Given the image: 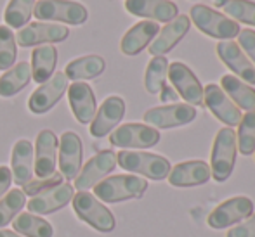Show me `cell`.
<instances>
[{"label":"cell","instance_id":"obj_14","mask_svg":"<svg viewBox=\"0 0 255 237\" xmlns=\"http://www.w3.org/2000/svg\"><path fill=\"white\" fill-rule=\"evenodd\" d=\"M75 196V187L70 184H59L52 185L49 189H44L42 192L35 194L28 201V211L37 215H51L54 211L64 208Z\"/></svg>","mask_w":255,"mask_h":237},{"label":"cell","instance_id":"obj_10","mask_svg":"<svg viewBox=\"0 0 255 237\" xmlns=\"http://www.w3.org/2000/svg\"><path fill=\"white\" fill-rule=\"evenodd\" d=\"M174 90L181 95L189 106H203V87L195 77L191 70L184 63H172L168 64V75Z\"/></svg>","mask_w":255,"mask_h":237},{"label":"cell","instance_id":"obj_2","mask_svg":"<svg viewBox=\"0 0 255 237\" xmlns=\"http://www.w3.org/2000/svg\"><path fill=\"white\" fill-rule=\"evenodd\" d=\"M189 17L202 33L215 40H233L240 33V24L236 21L224 16L222 12H217L212 7L200 5V3L193 5Z\"/></svg>","mask_w":255,"mask_h":237},{"label":"cell","instance_id":"obj_22","mask_svg":"<svg viewBox=\"0 0 255 237\" xmlns=\"http://www.w3.org/2000/svg\"><path fill=\"white\" fill-rule=\"evenodd\" d=\"M212 171L205 161H184L175 164L168 173V184L172 187H195L203 185L210 180Z\"/></svg>","mask_w":255,"mask_h":237},{"label":"cell","instance_id":"obj_6","mask_svg":"<svg viewBox=\"0 0 255 237\" xmlns=\"http://www.w3.org/2000/svg\"><path fill=\"white\" fill-rule=\"evenodd\" d=\"M33 16L40 21H56L68 24H84L89 17L85 5L73 0H40L35 3Z\"/></svg>","mask_w":255,"mask_h":237},{"label":"cell","instance_id":"obj_35","mask_svg":"<svg viewBox=\"0 0 255 237\" xmlns=\"http://www.w3.org/2000/svg\"><path fill=\"white\" fill-rule=\"evenodd\" d=\"M17 47L12 30L5 24H0V71H7L16 64Z\"/></svg>","mask_w":255,"mask_h":237},{"label":"cell","instance_id":"obj_41","mask_svg":"<svg viewBox=\"0 0 255 237\" xmlns=\"http://www.w3.org/2000/svg\"><path fill=\"white\" fill-rule=\"evenodd\" d=\"M179 99V95H177V92L174 90L172 87H168L167 83L161 87V90H160V100L161 102H168V100H177Z\"/></svg>","mask_w":255,"mask_h":237},{"label":"cell","instance_id":"obj_11","mask_svg":"<svg viewBox=\"0 0 255 237\" xmlns=\"http://www.w3.org/2000/svg\"><path fill=\"white\" fill-rule=\"evenodd\" d=\"M68 88V78L64 73H54L47 81L40 85L28 99V107L33 114H44L51 111L61 100Z\"/></svg>","mask_w":255,"mask_h":237},{"label":"cell","instance_id":"obj_31","mask_svg":"<svg viewBox=\"0 0 255 237\" xmlns=\"http://www.w3.org/2000/svg\"><path fill=\"white\" fill-rule=\"evenodd\" d=\"M168 75V61L165 56H156L149 61L144 75V87L149 94H160L161 87L167 81Z\"/></svg>","mask_w":255,"mask_h":237},{"label":"cell","instance_id":"obj_30","mask_svg":"<svg viewBox=\"0 0 255 237\" xmlns=\"http://www.w3.org/2000/svg\"><path fill=\"white\" fill-rule=\"evenodd\" d=\"M14 232L24 237H52L54 229L47 220L33 213H21L14 218Z\"/></svg>","mask_w":255,"mask_h":237},{"label":"cell","instance_id":"obj_1","mask_svg":"<svg viewBox=\"0 0 255 237\" xmlns=\"http://www.w3.org/2000/svg\"><path fill=\"white\" fill-rule=\"evenodd\" d=\"M148 189V182L135 175H113L94 185V196L104 203L139 199Z\"/></svg>","mask_w":255,"mask_h":237},{"label":"cell","instance_id":"obj_17","mask_svg":"<svg viewBox=\"0 0 255 237\" xmlns=\"http://www.w3.org/2000/svg\"><path fill=\"white\" fill-rule=\"evenodd\" d=\"M125 114V100L118 95H110L104 99L99 111H96L94 120L91 121V135L96 139L106 137L122 121Z\"/></svg>","mask_w":255,"mask_h":237},{"label":"cell","instance_id":"obj_4","mask_svg":"<svg viewBox=\"0 0 255 237\" xmlns=\"http://www.w3.org/2000/svg\"><path fill=\"white\" fill-rule=\"evenodd\" d=\"M236 132L229 127H224L217 132L212 147V177L215 182H226L231 177L233 170H235V161H236Z\"/></svg>","mask_w":255,"mask_h":237},{"label":"cell","instance_id":"obj_38","mask_svg":"<svg viewBox=\"0 0 255 237\" xmlns=\"http://www.w3.org/2000/svg\"><path fill=\"white\" fill-rule=\"evenodd\" d=\"M238 45L245 50V56L252 59L255 66V31L254 30H240L238 33Z\"/></svg>","mask_w":255,"mask_h":237},{"label":"cell","instance_id":"obj_39","mask_svg":"<svg viewBox=\"0 0 255 237\" xmlns=\"http://www.w3.org/2000/svg\"><path fill=\"white\" fill-rule=\"evenodd\" d=\"M226 237H255V213L245 224L238 225V227H233Z\"/></svg>","mask_w":255,"mask_h":237},{"label":"cell","instance_id":"obj_15","mask_svg":"<svg viewBox=\"0 0 255 237\" xmlns=\"http://www.w3.org/2000/svg\"><path fill=\"white\" fill-rule=\"evenodd\" d=\"M70 30L63 24H52V23H30L19 30L16 35V40L21 47H33V45L42 44H57L68 38Z\"/></svg>","mask_w":255,"mask_h":237},{"label":"cell","instance_id":"obj_27","mask_svg":"<svg viewBox=\"0 0 255 237\" xmlns=\"http://www.w3.org/2000/svg\"><path fill=\"white\" fill-rule=\"evenodd\" d=\"M221 88L224 94L236 104L238 109L255 111V90L233 75H224L221 78Z\"/></svg>","mask_w":255,"mask_h":237},{"label":"cell","instance_id":"obj_24","mask_svg":"<svg viewBox=\"0 0 255 237\" xmlns=\"http://www.w3.org/2000/svg\"><path fill=\"white\" fill-rule=\"evenodd\" d=\"M10 171L16 185H26L33 180L35 175V154L33 146L26 139H21L14 144L12 158H10Z\"/></svg>","mask_w":255,"mask_h":237},{"label":"cell","instance_id":"obj_33","mask_svg":"<svg viewBox=\"0 0 255 237\" xmlns=\"http://www.w3.org/2000/svg\"><path fill=\"white\" fill-rule=\"evenodd\" d=\"M26 204V194L21 189H12L0 199V229L9 225Z\"/></svg>","mask_w":255,"mask_h":237},{"label":"cell","instance_id":"obj_42","mask_svg":"<svg viewBox=\"0 0 255 237\" xmlns=\"http://www.w3.org/2000/svg\"><path fill=\"white\" fill-rule=\"evenodd\" d=\"M0 237H21L17 232L12 231H5V229H0Z\"/></svg>","mask_w":255,"mask_h":237},{"label":"cell","instance_id":"obj_8","mask_svg":"<svg viewBox=\"0 0 255 237\" xmlns=\"http://www.w3.org/2000/svg\"><path fill=\"white\" fill-rule=\"evenodd\" d=\"M196 118V109L189 104H170V106H158L151 107L144 113L146 125L153 128H161V130H168V128L182 127Z\"/></svg>","mask_w":255,"mask_h":237},{"label":"cell","instance_id":"obj_18","mask_svg":"<svg viewBox=\"0 0 255 237\" xmlns=\"http://www.w3.org/2000/svg\"><path fill=\"white\" fill-rule=\"evenodd\" d=\"M125 9L132 16L153 19L154 23H170L179 16V7L170 0H125Z\"/></svg>","mask_w":255,"mask_h":237},{"label":"cell","instance_id":"obj_3","mask_svg":"<svg viewBox=\"0 0 255 237\" xmlns=\"http://www.w3.org/2000/svg\"><path fill=\"white\" fill-rule=\"evenodd\" d=\"M117 163L124 170L144 175L151 180H163L172 170L170 161L167 158L142 151H120L117 154Z\"/></svg>","mask_w":255,"mask_h":237},{"label":"cell","instance_id":"obj_7","mask_svg":"<svg viewBox=\"0 0 255 237\" xmlns=\"http://www.w3.org/2000/svg\"><path fill=\"white\" fill-rule=\"evenodd\" d=\"M110 142L122 149H148L160 142V132L149 125L125 123L110 134Z\"/></svg>","mask_w":255,"mask_h":237},{"label":"cell","instance_id":"obj_28","mask_svg":"<svg viewBox=\"0 0 255 237\" xmlns=\"http://www.w3.org/2000/svg\"><path fill=\"white\" fill-rule=\"evenodd\" d=\"M104 68H106V63H104L101 56H84L66 64L64 77L75 81L92 80V78H98L103 73Z\"/></svg>","mask_w":255,"mask_h":237},{"label":"cell","instance_id":"obj_37","mask_svg":"<svg viewBox=\"0 0 255 237\" xmlns=\"http://www.w3.org/2000/svg\"><path fill=\"white\" fill-rule=\"evenodd\" d=\"M63 184V175L61 173H54L49 178H38V180H31L28 182L26 185H23V192L24 194H30V196H35V194L42 192L44 189H49L52 185H59Z\"/></svg>","mask_w":255,"mask_h":237},{"label":"cell","instance_id":"obj_13","mask_svg":"<svg viewBox=\"0 0 255 237\" xmlns=\"http://www.w3.org/2000/svg\"><path fill=\"white\" fill-rule=\"evenodd\" d=\"M117 166V154L110 149L99 151L96 156L85 163V166L80 170V173L75 178V189L87 190L92 189L96 184L103 180L113 168Z\"/></svg>","mask_w":255,"mask_h":237},{"label":"cell","instance_id":"obj_23","mask_svg":"<svg viewBox=\"0 0 255 237\" xmlns=\"http://www.w3.org/2000/svg\"><path fill=\"white\" fill-rule=\"evenodd\" d=\"M68 100H70V107L78 123L87 125L94 120L96 111H98L96 97L87 83H84V81L71 83V87H68Z\"/></svg>","mask_w":255,"mask_h":237},{"label":"cell","instance_id":"obj_12","mask_svg":"<svg viewBox=\"0 0 255 237\" xmlns=\"http://www.w3.org/2000/svg\"><path fill=\"white\" fill-rule=\"evenodd\" d=\"M203 104L226 127L233 128L236 125H240V121H242V109H238L236 104L215 83H208L203 88Z\"/></svg>","mask_w":255,"mask_h":237},{"label":"cell","instance_id":"obj_9","mask_svg":"<svg viewBox=\"0 0 255 237\" xmlns=\"http://www.w3.org/2000/svg\"><path fill=\"white\" fill-rule=\"evenodd\" d=\"M254 213V203L250 197L245 196H236L231 199L224 201L222 204H219L207 218L208 227L212 229H226L231 225L238 224V222L245 220V218L252 217Z\"/></svg>","mask_w":255,"mask_h":237},{"label":"cell","instance_id":"obj_29","mask_svg":"<svg viewBox=\"0 0 255 237\" xmlns=\"http://www.w3.org/2000/svg\"><path fill=\"white\" fill-rule=\"evenodd\" d=\"M31 80V68L28 63H17L0 78V97H12L21 92Z\"/></svg>","mask_w":255,"mask_h":237},{"label":"cell","instance_id":"obj_36","mask_svg":"<svg viewBox=\"0 0 255 237\" xmlns=\"http://www.w3.org/2000/svg\"><path fill=\"white\" fill-rule=\"evenodd\" d=\"M224 10L233 21L255 26V2L252 0H229L226 2Z\"/></svg>","mask_w":255,"mask_h":237},{"label":"cell","instance_id":"obj_20","mask_svg":"<svg viewBox=\"0 0 255 237\" xmlns=\"http://www.w3.org/2000/svg\"><path fill=\"white\" fill-rule=\"evenodd\" d=\"M59 170L63 178L73 180L82 170V141L75 132H64L59 141Z\"/></svg>","mask_w":255,"mask_h":237},{"label":"cell","instance_id":"obj_16","mask_svg":"<svg viewBox=\"0 0 255 237\" xmlns=\"http://www.w3.org/2000/svg\"><path fill=\"white\" fill-rule=\"evenodd\" d=\"M215 50L222 63L236 75V78L245 83L255 85V66L238 44H235L233 40H222L217 44Z\"/></svg>","mask_w":255,"mask_h":237},{"label":"cell","instance_id":"obj_32","mask_svg":"<svg viewBox=\"0 0 255 237\" xmlns=\"http://www.w3.org/2000/svg\"><path fill=\"white\" fill-rule=\"evenodd\" d=\"M35 3H37L35 0H10L5 7V12H3V19H5L7 26L23 28L33 14Z\"/></svg>","mask_w":255,"mask_h":237},{"label":"cell","instance_id":"obj_21","mask_svg":"<svg viewBox=\"0 0 255 237\" xmlns=\"http://www.w3.org/2000/svg\"><path fill=\"white\" fill-rule=\"evenodd\" d=\"M35 175L38 178H49L56 173L57 137L52 130H42L35 144Z\"/></svg>","mask_w":255,"mask_h":237},{"label":"cell","instance_id":"obj_5","mask_svg":"<svg viewBox=\"0 0 255 237\" xmlns=\"http://www.w3.org/2000/svg\"><path fill=\"white\" fill-rule=\"evenodd\" d=\"M73 211L82 222L89 224L99 232H111L117 225L110 210L87 190H78L73 196Z\"/></svg>","mask_w":255,"mask_h":237},{"label":"cell","instance_id":"obj_34","mask_svg":"<svg viewBox=\"0 0 255 237\" xmlns=\"http://www.w3.org/2000/svg\"><path fill=\"white\" fill-rule=\"evenodd\" d=\"M236 146L243 156H250L255 153V111H249L238 125Z\"/></svg>","mask_w":255,"mask_h":237},{"label":"cell","instance_id":"obj_26","mask_svg":"<svg viewBox=\"0 0 255 237\" xmlns=\"http://www.w3.org/2000/svg\"><path fill=\"white\" fill-rule=\"evenodd\" d=\"M57 63V49L54 45H40L31 52V80L44 83L54 75Z\"/></svg>","mask_w":255,"mask_h":237},{"label":"cell","instance_id":"obj_19","mask_svg":"<svg viewBox=\"0 0 255 237\" xmlns=\"http://www.w3.org/2000/svg\"><path fill=\"white\" fill-rule=\"evenodd\" d=\"M189 26H191L189 16L179 14L175 19H172L170 23H167L158 31L156 38L149 45V54L153 57H156V56H165L167 52H170L186 37V33L189 31Z\"/></svg>","mask_w":255,"mask_h":237},{"label":"cell","instance_id":"obj_25","mask_svg":"<svg viewBox=\"0 0 255 237\" xmlns=\"http://www.w3.org/2000/svg\"><path fill=\"white\" fill-rule=\"evenodd\" d=\"M158 31H160V26L154 21H141V23L134 24L122 38V52L125 56H137L139 52H142L151 44V40L158 35Z\"/></svg>","mask_w":255,"mask_h":237},{"label":"cell","instance_id":"obj_40","mask_svg":"<svg viewBox=\"0 0 255 237\" xmlns=\"http://www.w3.org/2000/svg\"><path fill=\"white\" fill-rule=\"evenodd\" d=\"M12 184V171L7 166H0V197L9 190Z\"/></svg>","mask_w":255,"mask_h":237}]
</instances>
